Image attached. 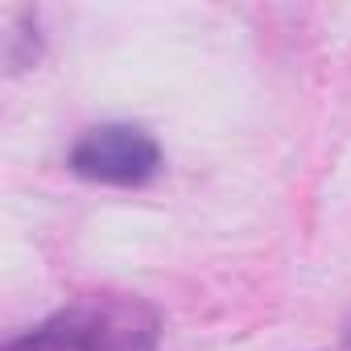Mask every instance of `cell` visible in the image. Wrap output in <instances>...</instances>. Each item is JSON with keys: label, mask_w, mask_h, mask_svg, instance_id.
<instances>
[{"label": "cell", "mask_w": 351, "mask_h": 351, "mask_svg": "<svg viewBox=\"0 0 351 351\" xmlns=\"http://www.w3.org/2000/svg\"><path fill=\"white\" fill-rule=\"evenodd\" d=\"M157 145L145 128L132 124H104L91 128L75 153H71V169L83 173L91 182H112V186H141L157 173Z\"/></svg>", "instance_id": "7a4b0ae2"}, {"label": "cell", "mask_w": 351, "mask_h": 351, "mask_svg": "<svg viewBox=\"0 0 351 351\" xmlns=\"http://www.w3.org/2000/svg\"><path fill=\"white\" fill-rule=\"evenodd\" d=\"M157 314L136 298H87L13 351H153Z\"/></svg>", "instance_id": "6da1fadb"}]
</instances>
